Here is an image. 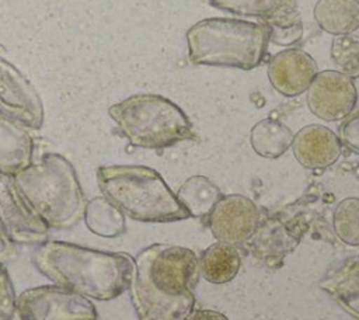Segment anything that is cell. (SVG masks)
Returning <instances> with one entry per match:
<instances>
[{
    "mask_svg": "<svg viewBox=\"0 0 359 320\" xmlns=\"http://www.w3.org/2000/svg\"><path fill=\"white\" fill-rule=\"evenodd\" d=\"M130 300L139 320H188L199 278L196 254L172 244H151L133 260Z\"/></svg>",
    "mask_w": 359,
    "mask_h": 320,
    "instance_id": "1",
    "label": "cell"
},
{
    "mask_svg": "<svg viewBox=\"0 0 359 320\" xmlns=\"http://www.w3.org/2000/svg\"><path fill=\"white\" fill-rule=\"evenodd\" d=\"M31 261L55 285L95 300H112L128 291L135 264L125 253L102 251L60 240L38 244Z\"/></svg>",
    "mask_w": 359,
    "mask_h": 320,
    "instance_id": "2",
    "label": "cell"
},
{
    "mask_svg": "<svg viewBox=\"0 0 359 320\" xmlns=\"http://www.w3.org/2000/svg\"><path fill=\"white\" fill-rule=\"evenodd\" d=\"M97 184L101 195L133 220L164 223L189 218L163 177L150 167L101 166L97 168Z\"/></svg>",
    "mask_w": 359,
    "mask_h": 320,
    "instance_id": "3",
    "label": "cell"
},
{
    "mask_svg": "<svg viewBox=\"0 0 359 320\" xmlns=\"http://www.w3.org/2000/svg\"><path fill=\"white\" fill-rule=\"evenodd\" d=\"M14 181L49 229H70L83 219L87 201L74 167L62 154H42Z\"/></svg>",
    "mask_w": 359,
    "mask_h": 320,
    "instance_id": "4",
    "label": "cell"
},
{
    "mask_svg": "<svg viewBox=\"0 0 359 320\" xmlns=\"http://www.w3.org/2000/svg\"><path fill=\"white\" fill-rule=\"evenodd\" d=\"M191 63L251 70L266 56L269 34L262 22L213 17L187 31Z\"/></svg>",
    "mask_w": 359,
    "mask_h": 320,
    "instance_id": "5",
    "label": "cell"
},
{
    "mask_svg": "<svg viewBox=\"0 0 359 320\" xmlns=\"http://www.w3.org/2000/svg\"><path fill=\"white\" fill-rule=\"evenodd\" d=\"M108 115L130 145L160 150L198 135L185 112L158 94H135L108 108Z\"/></svg>",
    "mask_w": 359,
    "mask_h": 320,
    "instance_id": "6",
    "label": "cell"
},
{
    "mask_svg": "<svg viewBox=\"0 0 359 320\" xmlns=\"http://www.w3.org/2000/svg\"><path fill=\"white\" fill-rule=\"evenodd\" d=\"M20 320H98L91 299L59 285H39L17 295Z\"/></svg>",
    "mask_w": 359,
    "mask_h": 320,
    "instance_id": "7",
    "label": "cell"
},
{
    "mask_svg": "<svg viewBox=\"0 0 359 320\" xmlns=\"http://www.w3.org/2000/svg\"><path fill=\"white\" fill-rule=\"evenodd\" d=\"M0 226L14 244H41L49 227L17 187L13 175L0 174Z\"/></svg>",
    "mask_w": 359,
    "mask_h": 320,
    "instance_id": "8",
    "label": "cell"
},
{
    "mask_svg": "<svg viewBox=\"0 0 359 320\" xmlns=\"http://www.w3.org/2000/svg\"><path fill=\"white\" fill-rule=\"evenodd\" d=\"M0 114L34 131L41 129L45 119L43 104L35 87L13 63L1 56Z\"/></svg>",
    "mask_w": 359,
    "mask_h": 320,
    "instance_id": "9",
    "label": "cell"
},
{
    "mask_svg": "<svg viewBox=\"0 0 359 320\" xmlns=\"http://www.w3.org/2000/svg\"><path fill=\"white\" fill-rule=\"evenodd\" d=\"M306 100L316 116L324 121H342L355 109L358 91L353 79L337 70H323L310 83Z\"/></svg>",
    "mask_w": 359,
    "mask_h": 320,
    "instance_id": "10",
    "label": "cell"
},
{
    "mask_svg": "<svg viewBox=\"0 0 359 320\" xmlns=\"http://www.w3.org/2000/svg\"><path fill=\"white\" fill-rule=\"evenodd\" d=\"M206 219L217 241L238 244L250 240L255 233L259 225V211L248 196L230 194L222 195Z\"/></svg>",
    "mask_w": 359,
    "mask_h": 320,
    "instance_id": "11",
    "label": "cell"
},
{
    "mask_svg": "<svg viewBox=\"0 0 359 320\" xmlns=\"http://www.w3.org/2000/svg\"><path fill=\"white\" fill-rule=\"evenodd\" d=\"M317 73L318 67L313 56L297 48L278 52L268 65L272 87L285 97H296L307 91Z\"/></svg>",
    "mask_w": 359,
    "mask_h": 320,
    "instance_id": "12",
    "label": "cell"
},
{
    "mask_svg": "<svg viewBox=\"0 0 359 320\" xmlns=\"http://www.w3.org/2000/svg\"><path fill=\"white\" fill-rule=\"evenodd\" d=\"M296 160L309 170H323L332 166L341 156L342 143L330 128L311 124L302 128L292 142Z\"/></svg>",
    "mask_w": 359,
    "mask_h": 320,
    "instance_id": "13",
    "label": "cell"
},
{
    "mask_svg": "<svg viewBox=\"0 0 359 320\" xmlns=\"http://www.w3.org/2000/svg\"><path fill=\"white\" fill-rule=\"evenodd\" d=\"M34 140L28 129L0 114V174L15 175L34 159Z\"/></svg>",
    "mask_w": 359,
    "mask_h": 320,
    "instance_id": "14",
    "label": "cell"
},
{
    "mask_svg": "<svg viewBox=\"0 0 359 320\" xmlns=\"http://www.w3.org/2000/svg\"><path fill=\"white\" fill-rule=\"evenodd\" d=\"M318 286L348 314L359 320V260L342 261L320 281Z\"/></svg>",
    "mask_w": 359,
    "mask_h": 320,
    "instance_id": "15",
    "label": "cell"
},
{
    "mask_svg": "<svg viewBox=\"0 0 359 320\" xmlns=\"http://www.w3.org/2000/svg\"><path fill=\"white\" fill-rule=\"evenodd\" d=\"M241 267V257L234 244L216 241L198 260L199 275L208 282L222 285L230 282Z\"/></svg>",
    "mask_w": 359,
    "mask_h": 320,
    "instance_id": "16",
    "label": "cell"
},
{
    "mask_svg": "<svg viewBox=\"0 0 359 320\" xmlns=\"http://www.w3.org/2000/svg\"><path fill=\"white\" fill-rule=\"evenodd\" d=\"M314 18L328 34H352L359 28V0H318L314 6Z\"/></svg>",
    "mask_w": 359,
    "mask_h": 320,
    "instance_id": "17",
    "label": "cell"
},
{
    "mask_svg": "<svg viewBox=\"0 0 359 320\" xmlns=\"http://www.w3.org/2000/svg\"><path fill=\"white\" fill-rule=\"evenodd\" d=\"M180 204L187 209L189 218H208L216 202L222 198L219 187L205 175H192L185 180L177 191Z\"/></svg>",
    "mask_w": 359,
    "mask_h": 320,
    "instance_id": "18",
    "label": "cell"
},
{
    "mask_svg": "<svg viewBox=\"0 0 359 320\" xmlns=\"http://www.w3.org/2000/svg\"><path fill=\"white\" fill-rule=\"evenodd\" d=\"M293 136V132L280 121L265 118L252 126L250 143L258 156L278 159L292 146Z\"/></svg>",
    "mask_w": 359,
    "mask_h": 320,
    "instance_id": "19",
    "label": "cell"
},
{
    "mask_svg": "<svg viewBox=\"0 0 359 320\" xmlns=\"http://www.w3.org/2000/svg\"><path fill=\"white\" fill-rule=\"evenodd\" d=\"M83 220L87 229L100 237H118L126 230L125 215L102 195L86 202Z\"/></svg>",
    "mask_w": 359,
    "mask_h": 320,
    "instance_id": "20",
    "label": "cell"
},
{
    "mask_svg": "<svg viewBox=\"0 0 359 320\" xmlns=\"http://www.w3.org/2000/svg\"><path fill=\"white\" fill-rule=\"evenodd\" d=\"M217 10L266 21L286 10L297 8L296 0H209Z\"/></svg>",
    "mask_w": 359,
    "mask_h": 320,
    "instance_id": "21",
    "label": "cell"
},
{
    "mask_svg": "<svg viewBox=\"0 0 359 320\" xmlns=\"http://www.w3.org/2000/svg\"><path fill=\"white\" fill-rule=\"evenodd\" d=\"M262 22L269 34V42L280 46H292L303 38V24L299 8L286 10Z\"/></svg>",
    "mask_w": 359,
    "mask_h": 320,
    "instance_id": "22",
    "label": "cell"
},
{
    "mask_svg": "<svg viewBox=\"0 0 359 320\" xmlns=\"http://www.w3.org/2000/svg\"><path fill=\"white\" fill-rule=\"evenodd\" d=\"M332 227L345 244L359 246V198L349 196L338 202L332 213Z\"/></svg>",
    "mask_w": 359,
    "mask_h": 320,
    "instance_id": "23",
    "label": "cell"
},
{
    "mask_svg": "<svg viewBox=\"0 0 359 320\" xmlns=\"http://www.w3.org/2000/svg\"><path fill=\"white\" fill-rule=\"evenodd\" d=\"M331 60L351 79L359 77V36L353 34L335 35L331 44Z\"/></svg>",
    "mask_w": 359,
    "mask_h": 320,
    "instance_id": "24",
    "label": "cell"
},
{
    "mask_svg": "<svg viewBox=\"0 0 359 320\" xmlns=\"http://www.w3.org/2000/svg\"><path fill=\"white\" fill-rule=\"evenodd\" d=\"M17 295L7 268L0 262V320H13Z\"/></svg>",
    "mask_w": 359,
    "mask_h": 320,
    "instance_id": "25",
    "label": "cell"
},
{
    "mask_svg": "<svg viewBox=\"0 0 359 320\" xmlns=\"http://www.w3.org/2000/svg\"><path fill=\"white\" fill-rule=\"evenodd\" d=\"M341 143L351 152L359 154V108L353 109L338 128Z\"/></svg>",
    "mask_w": 359,
    "mask_h": 320,
    "instance_id": "26",
    "label": "cell"
},
{
    "mask_svg": "<svg viewBox=\"0 0 359 320\" xmlns=\"http://www.w3.org/2000/svg\"><path fill=\"white\" fill-rule=\"evenodd\" d=\"M188 320H229V319L216 310L199 309V310H194L188 317Z\"/></svg>",
    "mask_w": 359,
    "mask_h": 320,
    "instance_id": "27",
    "label": "cell"
},
{
    "mask_svg": "<svg viewBox=\"0 0 359 320\" xmlns=\"http://www.w3.org/2000/svg\"><path fill=\"white\" fill-rule=\"evenodd\" d=\"M13 254H14V246L0 226V262L3 264L4 261L10 260Z\"/></svg>",
    "mask_w": 359,
    "mask_h": 320,
    "instance_id": "28",
    "label": "cell"
}]
</instances>
